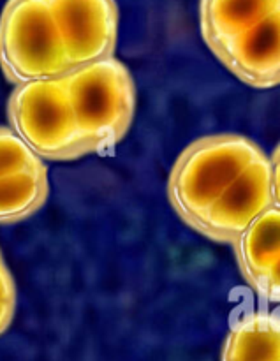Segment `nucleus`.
<instances>
[{"mask_svg":"<svg viewBox=\"0 0 280 361\" xmlns=\"http://www.w3.org/2000/svg\"><path fill=\"white\" fill-rule=\"evenodd\" d=\"M48 169L9 127H0V224H14L48 200Z\"/></svg>","mask_w":280,"mask_h":361,"instance_id":"obj_7","label":"nucleus"},{"mask_svg":"<svg viewBox=\"0 0 280 361\" xmlns=\"http://www.w3.org/2000/svg\"><path fill=\"white\" fill-rule=\"evenodd\" d=\"M83 152L102 154L123 140L136 108L129 69L115 56L71 69L62 76Z\"/></svg>","mask_w":280,"mask_h":361,"instance_id":"obj_1","label":"nucleus"},{"mask_svg":"<svg viewBox=\"0 0 280 361\" xmlns=\"http://www.w3.org/2000/svg\"><path fill=\"white\" fill-rule=\"evenodd\" d=\"M263 154L254 141L236 134H215L193 141L171 169L169 203L187 226L196 229L233 180Z\"/></svg>","mask_w":280,"mask_h":361,"instance_id":"obj_2","label":"nucleus"},{"mask_svg":"<svg viewBox=\"0 0 280 361\" xmlns=\"http://www.w3.org/2000/svg\"><path fill=\"white\" fill-rule=\"evenodd\" d=\"M280 13L238 35L214 53L229 73L254 88L277 87L280 81Z\"/></svg>","mask_w":280,"mask_h":361,"instance_id":"obj_8","label":"nucleus"},{"mask_svg":"<svg viewBox=\"0 0 280 361\" xmlns=\"http://www.w3.org/2000/svg\"><path fill=\"white\" fill-rule=\"evenodd\" d=\"M2 264H6V263H4V259H2V254H0V267H2Z\"/></svg>","mask_w":280,"mask_h":361,"instance_id":"obj_13","label":"nucleus"},{"mask_svg":"<svg viewBox=\"0 0 280 361\" xmlns=\"http://www.w3.org/2000/svg\"><path fill=\"white\" fill-rule=\"evenodd\" d=\"M279 207L277 150L274 161L263 154L247 166L207 210L194 231L219 243H235L254 219Z\"/></svg>","mask_w":280,"mask_h":361,"instance_id":"obj_5","label":"nucleus"},{"mask_svg":"<svg viewBox=\"0 0 280 361\" xmlns=\"http://www.w3.org/2000/svg\"><path fill=\"white\" fill-rule=\"evenodd\" d=\"M0 67L14 85L73 69L46 0H7L0 13Z\"/></svg>","mask_w":280,"mask_h":361,"instance_id":"obj_3","label":"nucleus"},{"mask_svg":"<svg viewBox=\"0 0 280 361\" xmlns=\"http://www.w3.org/2000/svg\"><path fill=\"white\" fill-rule=\"evenodd\" d=\"M7 116L16 136L41 159L73 161L85 155L62 76L16 85Z\"/></svg>","mask_w":280,"mask_h":361,"instance_id":"obj_4","label":"nucleus"},{"mask_svg":"<svg viewBox=\"0 0 280 361\" xmlns=\"http://www.w3.org/2000/svg\"><path fill=\"white\" fill-rule=\"evenodd\" d=\"M274 13L280 0H200V30L215 53Z\"/></svg>","mask_w":280,"mask_h":361,"instance_id":"obj_10","label":"nucleus"},{"mask_svg":"<svg viewBox=\"0 0 280 361\" xmlns=\"http://www.w3.org/2000/svg\"><path fill=\"white\" fill-rule=\"evenodd\" d=\"M280 324L277 314L257 312L233 324L222 361H279Z\"/></svg>","mask_w":280,"mask_h":361,"instance_id":"obj_11","label":"nucleus"},{"mask_svg":"<svg viewBox=\"0 0 280 361\" xmlns=\"http://www.w3.org/2000/svg\"><path fill=\"white\" fill-rule=\"evenodd\" d=\"M71 67L113 56L118 35L115 0H46Z\"/></svg>","mask_w":280,"mask_h":361,"instance_id":"obj_6","label":"nucleus"},{"mask_svg":"<svg viewBox=\"0 0 280 361\" xmlns=\"http://www.w3.org/2000/svg\"><path fill=\"white\" fill-rule=\"evenodd\" d=\"M279 229V207H272L254 219L233 243L245 282L268 302H279L280 295Z\"/></svg>","mask_w":280,"mask_h":361,"instance_id":"obj_9","label":"nucleus"},{"mask_svg":"<svg viewBox=\"0 0 280 361\" xmlns=\"http://www.w3.org/2000/svg\"><path fill=\"white\" fill-rule=\"evenodd\" d=\"M16 310V286L6 264L0 267V335L9 328Z\"/></svg>","mask_w":280,"mask_h":361,"instance_id":"obj_12","label":"nucleus"}]
</instances>
